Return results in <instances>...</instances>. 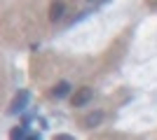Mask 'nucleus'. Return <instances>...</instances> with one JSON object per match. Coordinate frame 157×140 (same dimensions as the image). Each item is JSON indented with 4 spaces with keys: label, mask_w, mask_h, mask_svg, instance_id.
Instances as JSON below:
<instances>
[{
    "label": "nucleus",
    "mask_w": 157,
    "mask_h": 140,
    "mask_svg": "<svg viewBox=\"0 0 157 140\" xmlns=\"http://www.w3.org/2000/svg\"><path fill=\"white\" fill-rule=\"evenodd\" d=\"M92 98H94V91H92L89 87L78 89V91H75V96H73V107H82V105H87Z\"/></svg>",
    "instance_id": "obj_1"
},
{
    "label": "nucleus",
    "mask_w": 157,
    "mask_h": 140,
    "mask_svg": "<svg viewBox=\"0 0 157 140\" xmlns=\"http://www.w3.org/2000/svg\"><path fill=\"white\" fill-rule=\"evenodd\" d=\"M28 105V91H19L14 96L12 105H10V114H17V112H24Z\"/></svg>",
    "instance_id": "obj_2"
},
{
    "label": "nucleus",
    "mask_w": 157,
    "mask_h": 140,
    "mask_svg": "<svg viewBox=\"0 0 157 140\" xmlns=\"http://www.w3.org/2000/svg\"><path fill=\"white\" fill-rule=\"evenodd\" d=\"M101 121H103V112H89L85 117V126L87 128H96V126H101Z\"/></svg>",
    "instance_id": "obj_3"
},
{
    "label": "nucleus",
    "mask_w": 157,
    "mask_h": 140,
    "mask_svg": "<svg viewBox=\"0 0 157 140\" xmlns=\"http://www.w3.org/2000/svg\"><path fill=\"white\" fill-rule=\"evenodd\" d=\"M63 16V2H54L52 9H49V19L52 21H59Z\"/></svg>",
    "instance_id": "obj_4"
},
{
    "label": "nucleus",
    "mask_w": 157,
    "mask_h": 140,
    "mask_svg": "<svg viewBox=\"0 0 157 140\" xmlns=\"http://www.w3.org/2000/svg\"><path fill=\"white\" fill-rule=\"evenodd\" d=\"M71 91V84H68V82H59V84H56V87H54V96H56V98H63L66 93Z\"/></svg>",
    "instance_id": "obj_5"
},
{
    "label": "nucleus",
    "mask_w": 157,
    "mask_h": 140,
    "mask_svg": "<svg viewBox=\"0 0 157 140\" xmlns=\"http://www.w3.org/2000/svg\"><path fill=\"white\" fill-rule=\"evenodd\" d=\"M10 135H12V138H24V135H26V128H14Z\"/></svg>",
    "instance_id": "obj_6"
},
{
    "label": "nucleus",
    "mask_w": 157,
    "mask_h": 140,
    "mask_svg": "<svg viewBox=\"0 0 157 140\" xmlns=\"http://www.w3.org/2000/svg\"><path fill=\"white\" fill-rule=\"evenodd\" d=\"M92 2H94V0H92Z\"/></svg>",
    "instance_id": "obj_7"
}]
</instances>
